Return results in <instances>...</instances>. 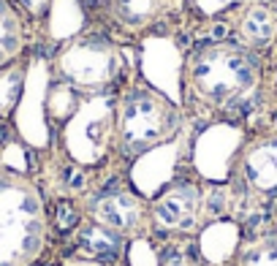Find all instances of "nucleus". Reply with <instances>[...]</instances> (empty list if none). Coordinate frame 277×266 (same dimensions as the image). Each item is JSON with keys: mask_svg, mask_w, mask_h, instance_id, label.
Listing matches in <instances>:
<instances>
[{"mask_svg": "<svg viewBox=\"0 0 277 266\" xmlns=\"http://www.w3.org/2000/svg\"><path fill=\"white\" fill-rule=\"evenodd\" d=\"M185 92L212 114L239 117L256 106L264 90L258 52L236 41H209L191 52L182 65Z\"/></svg>", "mask_w": 277, "mask_h": 266, "instance_id": "obj_1", "label": "nucleus"}, {"mask_svg": "<svg viewBox=\"0 0 277 266\" xmlns=\"http://www.w3.org/2000/svg\"><path fill=\"white\" fill-rule=\"evenodd\" d=\"M49 212L30 177L0 169V266H33L46 250Z\"/></svg>", "mask_w": 277, "mask_h": 266, "instance_id": "obj_2", "label": "nucleus"}, {"mask_svg": "<svg viewBox=\"0 0 277 266\" xmlns=\"http://www.w3.org/2000/svg\"><path fill=\"white\" fill-rule=\"evenodd\" d=\"M182 128L179 106L161 90L136 84L114 101V150L136 160L171 142Z\"/></svg>", "mask_w": 277, "mask_h": 266, "instance_id": "obj_3", "label": "nucleus"}, {"mask_svg": "<svg viewBox=\"0 0 277 266\" xmlns=\"http://www.w3.org/2000/svg\"><path fill=\"white\" fill-rule=\"evenodd\" d=\"M231 198L264 209L277 207V130L248 139L231 160Z\"/></svg>", "mask_w": 277, "mask_h": 266, "instance_id": "obj_4", "label": "nucleus"}, {"mask_svg": "<svg viewBox=\"0 0 277 266\" xmlns=\"http://www.w3.org/2000/svg\"><path fill=\"white\" fill-rule=\"evenodd\" d=\"M122 68L120 49L101 33L76 36L60 49L57 54V74L71 87L98 95L106 90Z\"/></svg>", "mask_w": 277, "mask_h": 266, "instance_id": "obj_5", "label": "nucleus"}, {"mask_svg": "<svg viewBox=\"0 0 277 266\" xmlns=\"http://www.w3.org/2000/svg\"><path fill=\"white\" fill-rule=\"evenodd\" d=\"M93 228L120 242H139L152 234L149 201L128 187H101L82 198Z\"/></svg>", "mask_w": 277, "mask_h": 266, "instance_id": "obj_6", "label": "nucleus"}, {"mask_svg": "<svg viewBox=\"0 0 277 266\" xmlns=\"http://www.w3.org/2000/svg\"><path fill=\"white\" fill-rule=\"evenodd\" d=\"M63 147L68 160L79 166H96L114 147V104L109 98L90 95L63 125Z\"/></svg>", "mask_w": 277, "mask_h": 266, "instance_id": "obj_7", "label": "nucleus"}, {"mask_svg": "<svg viewBox=\"0 0 277 266\" xmlns=\"http://www.w3.org/2000/svg\"><path fill=\"white\" fill-rule=\"evenodd\" d=\"M152 231L163 239H193L209 220L207 187L196 182H174L149 204Z\"/></svg>", "mask_w": 277, "mask_h": 266, "instance_id": "obj_8", "label": "nucleus"}, {"mask_svg": "<svg viewBox=\"0 0 277 266\" xmlns=\"http://www.w3.org/2000/svg\"><path fill=\"white\" fill-rule=\"evenodd\" d=\"M234 38L250 52H264L277 41V3L250 0L236 11Z\"/></svg>", "mask_w": 277, "mask_h": 266, "instance_id": "obj_9", "label": "nucleus"}, {"mask_svg": "<svg viewBox=\"0 0 277 266\" xmlns=\"http://www.w3.org/2000/svg\"><path fill=\"white\" fill-rule=\"evenodd\" d=\"M171 0H109L112 19L128 33H141L152 27L169 11Z\"/></svg>", "mask_w": 277, "mask_h": 266, "instance_id": "obj_10", "label": "nucleus"}, {"mask_svg": "<svg viewBox=\"0 0 277 266\" xmlns=\"http://www.w3.org/2000/svg\"><path fill=\"white\" fill-rule=\"evenodd\" d=\"M27 44V25L14 0H0V71L14 65Z\"/></svg>", "mask_w": 277, "mask_h": 266, "instance_id": "obj_11", "label": "nucleus"}, {"mask_svg": "<svg viewBox=\"0 0 277 266\" xmlns=\"http://www.w3.org/2000/svg\"><path fill=\"white\" fill-rule=\"evenodd\" d=\"M234 266H277V231H261L236 247Z\"/></svg>", "mask_w": 277, "mask_h": 266, "instance_id": "obj_12", "label": "nucleus"}, {"mask_svg": "<svg viewBox=\"0 0 277 266\" xmlns=\"http://www.w3.org/2000/svg\"><path fill=\"white\" fill-rule=\"evenodd\" d=\"M158 266H209L201 247H196L193 239H163Z\"/></svg>", "mask_w": 277, "mask_h": 266, "instance_id": "obj_13", "label": "nucleus"}, {"mask_svg": "<svg viewBox=\"0 0 277 266\" xmlns=\"http://www.w3.org/2000/svg\"><path fill=\"white\" fill-rule=\"evenodd\" d=\"M196 6H199L201 14H207V17H215V14L231 9L234 3H239V0H193Z\"/></svg>", "mask_w": 277, "mask_h": 266, "instance_id": "obj_14", "label": "nucleus"}, {"mask_svg": "<svg viewBox=\"0 0 277 266\" xmlns=\"http://www.w3.org/2000/svg\"><path fill=\"white\" fill-rule=\"evenodd\" d=\"M22 3L27 6V11L41 14V11H46V9H49V3H52V0H22Z\"/></svg>", "mask_w": 277, "mask_h": 266, "instance_id": "obj_15", "label": "nucleus"}, {"mask_svg": "<svg viewBox=\"0 0 277 266\" xmlns=\"http://www.w3.org/2000/svg\"><path fill=\"white\" fill-rule=\"evenodd\" d=\"M57 266H104V263H98V261H84V258H71V261H63Z\"/></svg>", "mask_w": 277, "mask_h": 266, "instance_id": "obj_16", "label": "nucleus"}, {"mask_svg": "<svg viewBox=\"0 0 277 266\" xmlns=\"http://www.w3.org/2000/svg\"><path fill=\"white\" fill-rule=\"evenodd\" d=\"M274 3H277V0H274Z\"/></svg>", "mask_w": 277, "mask_h": 266, "instance_id": "obj_17", "label": "nucleus"}]
</instances>
